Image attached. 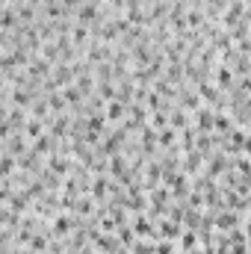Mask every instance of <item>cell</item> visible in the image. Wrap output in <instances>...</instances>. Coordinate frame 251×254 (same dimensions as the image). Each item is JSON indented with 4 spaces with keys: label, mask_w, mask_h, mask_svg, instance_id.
<instances>
[{
    "label": "cell",
    "mask_w": 251,
    "mask_h": 254,
    "mask_svg": "<svg viewBox=\"0 0 251 254\" xmlns=\"http://www.w3.org/2000/svg\"><path fill=\"white\" fill-rule=\"evenodd\" d=\"M92 243H95V249H98V254H116L119 249H122L119 237H116V234H104V231H101V234H98V237H95Z\"/></svg>",
    "instance_id": "7"
},
{
    "label": "cell",
    "mask_w": 251,
    "mask_h": 254,
    "mask_svg": "<svg viewBox=\"0 0 251 254\" xmlns=\"http://www.w3.org/2000/svg\"><path fill=\"white\" fill-rule=\"evenodd\" d=\"M101 18H104V12H101L95 3H89V0H86V3H80V6L74 9V21H77V24H83V27H89V30H92Z\"/></svg>",
    "instance_id": "1"
},
{
    "label": "cell",
    "mask_w": 251,
    "mask_h": 254,
    "mask_svg": "<svg viewBox=\"0 0 251 254\" xmlns=\"http://www.w3.org/2000/svg\"><path fill=\"white\" fill-rule=\"evenodd\" d=\"M15 254H33V252H30V249H27V252H15Z\"/></svg>",
    "instance_id": "24"
},
{
    "label": "cell",
    "mask_w": 251,
    "mask_h": 254,
    "mask_svg": "<svg viewBox=\"0 0 251 254\" xmlns=\"http://www.w3.org/2000/svg\"><path fill=\"white\" fill-rule=\"evenodd\" d=\"M116 254H130V249H127V246H122V249H119Z\"/></svg>",
    "instance_id": "23"
},
{
    "label": "cell",
    "mask_w": 251,
    "mask_h": 254,
    "mask_svg": "<svg viewBox=\"0 0 251 254\" xmlns=\"http://www.w3.org/2000/svg\"><path fill=\"white\" fill-rule=\"evenodd\" d=\"M18 27V12H15V6L9 3V6H0V30L3 33H9V30H15Z\"/></svg>",
    "instance_id": "13"
},
{
    "label": "cell",
    "mask_w": 251,
    "mask_h": 254,
    "mask_svg": "<svg viewBox=\"0 0 251 254\" xmlns=\"http://www.w3.org/2000/svg\"><path fill=\"white\" fill-rule=\"evenodd\" d=\"M178 243H181V249H184V252H192V249H198V234H195V231H189V228H181Z\"/></svg>",
    "instance_id": "18"
},
{
    "label": "cell",
    "mask_w": 251,
    "mask_h": 254,
    "mask_svg": "<svg viewBox=\"0 0 251 254\" xmlns=\"http://www.w3.org/2000/svg\"><path fill=\"white\" fill-rule=\"evenodd\" d=\"M213 119H216V113L210 110V107H198L195 110V133L201 136V133H213Z\"/></svg>",
    "instance_id": "4"
},
{
    "label": "cell",
    "mask_w": 251,
    "mask_h": 254,
    "mask_svg": "<svg viewBox=\"0 0 251 254\" xmlns=\"http://www.w3.org/2000/svg\"><path fill=\"white\" fill-rule=\"evenodd\" d=\"M169 127H172V130H184V127H189V113L181 110V107L169 110Z\"/></svg>",
    "instance_id": "17"
},
{
    "label": "cell",
    "mask_w": 251,
    "mask_h": 254,
    "mask_svg": "<svg viewBox=\"0 0 251 254\" xmlns=\"http://www.w3.org/2000/svg\"><path fill=\"white\" fill-rule=\"evenodd\" d=\"M130 228H133V234H136V237H145V240L157 237V228H154L151 216H145V213H136V219L130 222Z\"/></svg>",
    "instance_id": "3"
},
{
    "label": "cell",
    "mask_w": 251,
    "mask_h": 254,
    "mask_svg": "<svg viewBox=\"0 0 251 254\" xmlns=\"http://www.w3.org/2000/svg\"><path fill=\"white\" fill-rule=\"evenodd\" d=\"M30 151H33L36 157H48V154L54 151V136H51V133H42L39 139H33V145H30Z\"/></svg>",
    "instance_id": "12"
},
{
    "label": "cell",
    "mask_w": 251,
    "mask_h": 254,
    "mask_svg": "<svg viewBox=\"0 0 251 254\" xmlns=\"http://www.w3.org/2000/svg\"><path fill=\"white\" fill-rule=\"evenodd\" d=\"M127 249H130V254H154V243L145 240V237H139V240H133Z\"/></svg>",
    "instance_id": "20"
},
{
    "label": "cell",
    "mask_w": 251,
    "mask_h": 254,
    "mask_svg": "<svg viewBox=\"0 0 251 254\" xmlns=\"http://www.w3.org/2000/svg\"><path fill=\"white\" fill-rule=\"evenodd\" d=\"M6 154H12L15 160H18L21 154H27V139H24V133H12V136L6 139Z\"/></svg>",
    "instance_id": "11"
},
{
    "label": "cell",
    "mask_w": 251,
    "mask_h": 254,
    "mask_svg": "<svg viewBox=\"0 0 251 254\" xmlns=\"http://www.w3.org/2000/svg\"><path fill=\"white\" fill-rule=\"evenodd\" d=\"M71 231H74V216H71V213H63V210H60V213H54L51 234H54V237H68Z\"/></svg>",
    "instance_id": "6"
},
{
    "label": "cell",
    "mask_w": 251,
    "mask_h": 254,
    "mask_svg": "<svg viewBox=\"0 0 251 254\" xmlns=\"http://www.w3.org/2000/svg\"><path fill=\"white\" fill-rule=\"evenodd\" d=\"M71 154H60V151H51L48 154V169L54 172V175H60V178H65L68 172H71V160H68Z\"/></svg>",
    "instance_id": "5"
},
{
    "label": "cell",
    "mask_w": 251,
    "mask_h": 254,
    "mask_svg": "<svg viewBox=\"0 0 251 254\" xmlns=\"http://www.w3.org/2000/svg\"><path fill=\"white\" fill-rule=\"evenodd\" d=\"M45 101H48V110H51L54 116H60V110H65V101H63V95H60V92H51Z\"/></svg>",
    "instance_id": "21"
},
{
    "label": "cell",
    "mask_w": 251,
    "mask_h": 254,
    "mask_svg": "<svg viewBox=\"0 0 251 254\" xmlns=\"http://www.w3.org/2000/svg\"><path fill=\"white\" fill-rule=\"evenodd\" d=\"M157 148H163V151H169V148H178V130H172V127H160L157 130Z\"/></svg>",
    "instance_id": "10"
},
{
    "label": "cell",
    "mask_w": 251,
    "mask_h": 254,
    "mask_svg": "<svg viewBox=\"0 0 251 254\" xmlns=\"http://www.w3.org/2000/svg\"><path fill=\"white\" fill-rule=\"evenodd\" d=\"M210 80H213V86H216L219 92H225V95H228V92H231V89L237 86V74H234V71H231L228 65H216V68H213V77H210Z\"/></svg>",
    "instance_id": "2"
},
{
    "label": "cell",
    "mask_w": 251,
    "mask_h": 254,
    "mask_svg": "<svg viewBox=\"0 0 251 254\" xmlns=\"http://www.w3.org/2000/svg\"><path fill=\"white\" fill-rule=\"evenodd\" d=\"M27 110H30V119H39V122H48V116H51V110H48V101H45V98H33Z\"/></svg>",
    "instance_id": "15"
},
{
    "label": "cell",
    "mask_w": 251,
    "mask_h": 254,
    "mask_svg": "<svg viewBox=\"0 0 251 254\" xmlns=\"http://www.w3.org/2000/svg\"><path fill=\"white\" fill-rule=\"evenodd\" d=\"M154 254H175V240H157Z\"/></svg>",
    "instance_id": "22"
},
{
    "label": "cell",
    "mask_w": 251,
    "mask_h": 254,
    "mask_svg": "<svg viewBox=\"0 0 251 254\" xmlns=\"http://www.w3.org/2000/svg\"><path fill=\"white\" fill-rule=\"evenodd\" d=\"M51 122V136L54 139H68V127H71V116L63 113V116H54V119H48Z\"/></svg>",
    "instance_id": "9"
},
{
    "label": "cell",
    "mask_w": 251,
    "mask_h": 254,
    "mask_svg": "<svg viewBox=\"0 0 251 254\" xmlns=\"http://www.w3.org/2000/svg\"><path fill=\"white\" fill-rule=\"evenodd\" d=\"M125 116H127V104L116 101V98L104 107V119H107V125H119V122H125Z\"/></svg>",
    "instance_id": "8"
},
{
    "label": "cell",
    "mask_w": 251,
    "mask_h": 254,
    "mask_svg": "<svg viewBox=\"0 0 251 254\" xmlns=\"http://www.w3.org/2000/svg\"><path fill=\"white\" fill-rule=\"evenodd\" d=\"M21 133H24L27 142H33V139H39V136L45 133V122H39V119H27L24 127H21Z\"/></svg>",
    "instance_id": "16"
},
{
    "label": "cell",
    "mask_w": 251,
    "mask_h": 254,
    "mask_svg": "<svg viewBox=\"0 0 251 254\" xmlns=\"http://www.w3.org/2000/svg\"><path fill=\"white\" fill-rule=\"evenodd\" d=\"M9 175H15V157L6 154V151H0V178L6 181Z\"/></svg>",
    "instance_id": "19"
},
{
    "label": "cell",
    "mask_w": 251,
    "mask_h": 254,
    "mask_svg": "<svg viewBox=\"0 0 251 254\" xmlns=\"http://www.w3.org/2000/svg\"><path fill=\"white\" fill-rule=\"evenodd\" d=\"M234 127L237 125H234V119H231L228 113H216V119H213V133H216V136H228Z\"/></svg>",
    "instance_id": "14"
}]
</instances>
